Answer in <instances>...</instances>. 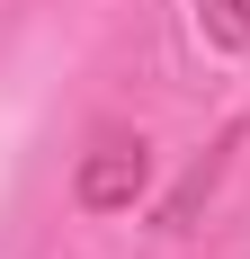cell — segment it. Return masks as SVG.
Returning <instances> with one entry per match:
<instances>
[{"label": "cell", "mask_w": 250, "mask_h": 259, "mask_svg": "<svg viewBox=\"0 0 250 259\" xmlns=\"http://www.w3.org/2000/svg\"><path fill=\"white\" fill-rule=\"evenodd\" d=\"M143 179H152V143L143 134H99L80 152V170H72V197H80V214H125L143 197Z\"/></svg>", "instance_id": "6da1fadb"}]
</instances>
